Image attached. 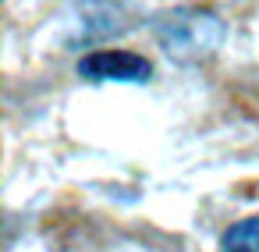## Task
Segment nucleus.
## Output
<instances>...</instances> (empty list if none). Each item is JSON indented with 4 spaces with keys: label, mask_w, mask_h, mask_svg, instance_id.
Masks as SVG:
<instances>
[{
    "label": "nucleus",
    "mask_w": 259,
    "mask_h": 252,
    "mask_svg": "<svg viewBox=\"0 0 259 252\" xmlns=\"http://www.w3.org/2000/svg\"><path fill=\"white\" fill-rule=\"evenodd\" d=\"M57 25H61V32H57L61 47L93 54V47L124 36L135 25V11L124 0H75L57 18Z\"/></svg>",
    "instance_id": "obj_2"
},
{
    "label": "nucleus",
    "mask_w": 259,
    "mask_h": 252,
    "mask_svg": "<svg viewBox=\"0 0 259 252\" xmlns=\"http://www.w3.org/2000/svg\"><path fill=\"white\" fill-rule=\"evenodd\" d=\"M149 29H153L156 47L163 50V57L181 68H199V64L213 61L227 43V18L206 4L167 8V11L153 15Z\"/></svg>",
    "instance_id": "obj_1"
},
{
    "label": "nucleus",
    "mask_w": 259,
    "mask_h": 252,
    "mask_svg": "<svg viewBox=\"0 0 259 252\" xmlns=\"http://www.w3.org/2000/svg\"><path fill=\"white\" fill-rule=\"evenodd\" d=\"M82 82H117V86H142L153 78V64L132 50H93L82 54L75 64Z\"/></svg>",
    "instance_id": "obj_3"
},
{
    "label": "nucleus",
    "mask_w": 259,
    "mask_h": 252,
    "mask_svg": "<svg viewBox=\"0 0 259 252\" xmlns=\"http://www.w3.org/2000/svg\"><path fill=\"white\" fill-rule=\"evenodd\" d=\"M220 248L224 252H259V213L234 220L224 234H220Z\"/></svg>",
    "instance_id": "obj_4"
}]
</instances>
